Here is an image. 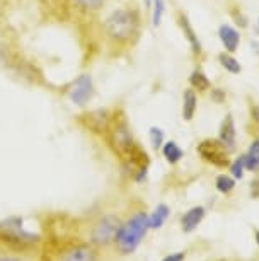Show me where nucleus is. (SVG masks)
Masks as SVG:
<instances>
[{"label": "nucleus", "mask_w": 259, "mask_h": 261, "mask_svg": "<svg viewBox=\"0 0 259 261\" xmlns=\"http://www.w3.org/2000/svg\"><path fill=\"white\" fill-rule=\"evenodd\" d=\"M0 241L11 248H31L40 243V236L34 232H27L22 227V219L19 217H9L0 222Z\"/></svg>", "instance_id": "obj_3"}, {"label": "nucleus", "mask_w": 259, "mask_h": 261, "mask_svg": "<svg viewBox=\"0 0 259 261\" xmlns=\"http://www.w3.org/2000/svg\"><path fill=\"white\" fill-rule=\"evenodd\" d=\"M256 241H257V244H259V232H256Z\"/></svg>", "instance_id": "obj_30"}, {"label": "nucleus", "mask_w": 259, "mask_h": 261, "mask_svg": "<svg viewBox=\"0 0 259 261\" xmlns=\"http://www.w3.org/2000/svg\"><path fill=\"white\" fill-rule=\"evenodd\" d=\"M176 21H178V26L181 29V33H183V36L188 39V45L191 48L193 57L196 58V60H199V58L203 57V46H202V41H199L196 31H194L193 24L189 22V17L183 11H178Z\"/></svg>", "instance_id": "obj_7"}, {"label": "nucleus", "mask_w": 259, "mask_h": 261, "mask_svg": "<svg viewBox=\"0 0 259 261\" xmlns=\"http://www.w3.org/2000/svg\"><path fill=\"white\" fill-rule=\"evenodd\" d=\"M169 206L167 205H157L155 210L152 212V215H149V227L150 229H160L164 225V222L169 217Z\"/></svg>", "instance_id": "obj_18"}, {"label": "nucleus", "mask_w": 259, "mask_h": 261, "mask_svg": "<svg viewBox=\"0 0 259 261\" xmlns=\"http://www.w3.org/2000/svg\"><path fill=\"white\" fill-rule=\"evenodd\" d=\"M218 39L223 46V51L234 55L239 50V45H241V31L237 28L231 26V24H220Z\"/></svg>", "instance_id": "obj_8"}, {"label": "nucleus", "mask_w": 259, "mask_h": 261, "mask_svg": "<svg viewBox=\"0 0 259 261\" xmlns=\"http://www.w3.org/2000/svg\"><path fill=\"white\" fill-rule=\"evenodd\" d=\"M196 150H198V154L202 155V159H205L207 162L217 167H225L231 164L228 150L223 147V144L218 139H207V140L199 142Z\"/></svg>", "instance_id": "obj_5"}, {"label": "nucleus", "mask_w": 259, "mask_h": 261, "mask_svg": "<svg viewBox=\"0 0 259 261\" xmlns=\"http://www.w3.org/2000/svg\"><path fill=\"white\" fill-rule=\"evenodd\" d=\"M149 140H150V144H152L154 150L162 149V145H164V132H162V128L150 126V130H149Z\"/></svg>", "instance_id": "obj_22"}, {"label": "nucleus", "mask_w": 259, "mask_h": 261, "mask_svg": "<svg viewBox=\"0 0 259 261\" xmlns=\"http://www.w3.org/2000/svg\"><path fill=\"white\" fill-rule=\"evenodd\" d=\"M198 110V92L188 87L183 92V108H181V115L184 121H191Z\"/></svg>", "instance_id": "obj_11"}, {"label": "nucleus", "mask_w": 259, "mask_h": 261, "mask_svg": "<svg viewBox=\"0 0 259 261\" xmlns=\"http://www.w3.org/2000/svg\"><path fill=\"white\" fill-rule=\"evenodd\" d=\"M251 115H252L254 120L259 121V108H257V106H254V108H252V110H251Z\"/></svg>", "instance_id": "obj_28"}, {"label": "nucleus", "mask_w": 259, "mask_h": 261, "mask_svg": "<svg viewBox=\"0 0 259 261\" xmlns=\"http://www.w3.org/2000/svg\"><path fill=\"white\" fill-rule=\"evenodd\" d=\"M65 261H96V253L89 246H77L65 256Z\"/></svg>", "instance_id": "obj_17"}, {"label": "nucleus", "mask_w": 259, "mask_h": 261, "mask_svg": "<svg viewBox=\"0 0 259 261\" xmlns=\"http://www.w3.org/2000/svg\"><path fill=\"white\" fill-rule=\"evenodd\" d=\"M120 230V220L113 215H106L94 225L92 229V243L106 246L111 241L116 239V234Z\"/></svg>", "instance_id": "obj_6"}, {"label": "nucleus", "mask_w": 259, "mask_h": 261, "mask_svg": "<svg viewBox=\"0 0 259 261\" xmlns=\"http://www.w3.org/2000/svg\"><path fill=\"white\" fill-rule=\"evenodd\" d=\"M149 215L145 212H136L123 225H120V230L116 234V246L123 254H130L138 248L141 239L145 238L149 230Z\"/></svg>", "instance_id": "obj_2"}, {"label": "nucleus", "mask_w": 259, "mask_h": 261, "mask_svg": "<svg viewBox=\"0 0 259 261\" xmlns=\"http://www.w3.org/2000/svg\"><path fill=\"white\" fill-rule=\"evenodd\" d=\"M215 186H217V190L222 195H228L234 188H236V181L227 174H220V176H217V179H215Z\"/></svg>", "instance_id": "obj_21"}, {"label": "nucleus", "mask_w": 259, "mask_h": 261, "mask_svg": "<svg viewBox=\"0 0 259 261\" xmlns=\"http://www.w3.org/2000/svg\"><path fill=\"white\" fill-rule=\"evenodd\" d=\"M188 82H189V87L194 89L196 92H199V94H203V92H208L213 87L212 82H210V79L207 77V73H205L199 67H196L191 72V75H189Z\"/></svg>", "instance_id": "obj_12"}, {"label": "nucleus", "mask_w": 259, "mask_h": 261, "mask_svg": "<svg viewBox=\"0 0 259 261\" xmlns=\"http://www.w3.org/2000/svg\"><path fill=\"white\" fill-rule=\"evenodd\" d=\"M164 14H165V0H152V7H150V21H152V26L155 29L162 26Z\"/></svg>", "instance_id": "obj_20"}, {"label": "nucleus", "mask_w": 259, "mask_h": 261, "mask_svg": "<svg viewBox=\"0 0 259 261\" xmlns=\"http://www.w3.org/2000/svg\"><path fill=\"white\" fill-rule=\"evenodd\" d=\"M162 154L165 157V161L169 162V164H178V162L184 157V152L183 149L176 144L174 140H169V142H164L162 145Z\"/></svg>", "instance_id": "obj_16"}, {"label": "nucleus", "mask_w": 259, "mask_h": 261, "mask_svg": "<svg viewBox=\"0 0 259 261\" xmlns=\"http://www.w3.org/2000/svg\"><path fill=\"white\" fill-rule=\"evenodd\" d=\"M246 159V169L257 172L259 171V140H252L247 149V154L244 155Z\"/></svg>", "instance_id": "obj_19"}, {"label": "nucleus", "mask_w": 259, "mask_h": 261, "mask_svg": "<svg viewBox=\"0 0 259 261\" xmlns=\"http://www.w3.org/2000/svg\"><path fill=\"white\" fill-rule=\"evenodd\" d=\"M231 16L234 17V21H236V24L239 28H247L249 26V22H247V17L244 16L242 11L239 7L236 9H231Z\"/></svg>", "instance_id": "obj_24"}, {"label": "nucleus", "mask_w": 259, "mask_h": 261, "mask_svg": "<svg viewBox=\"0 0 259 261\" xmlns=\"http://www.w3.org/2000/svg\"><path fill=\"white\" fill-rule=\"evenodd\" d=\"M210 96H212V101L217 102V105H222V102H225L227 99V94L222 87H212V89H210Z\"/></svg>", "instance_id": "obj_25"}, {"label": "nucleus", "mask_w": 259, "mask_h": 261, "mask_svg": "<svg viewBox=\"0 0 259 261\" xmlns=\"http://www.w3.org/2000/svg\"><path fill=\"white\" fill-rule=\"evenodd\" d=\"M218 63L223 70L232 73V75H237V73L242 72V65L239 63V60L232 55V53H227V51L218 53Z\"/></svg>", "instance_id": "obj_15"}, {"label": "nucleus", "mask_w": 259, "mask_h": 261, "mask_svg": "<svg viewBox=\"0 0 259 261\" xmlns=\"http://www.w3.org/2000/svg\"><path fill=\"white\" fill-rule=\"evenodd\" d=\"M236 123H234L232 115H225V118L222 120V125H220V134H218V140L222 142L223 147L232 152L236 149Z\"/></svg>", "instance_id": "obj_10"}, {"label": "nucleus", "mask_w": 259, "mask_h": 261, "mask_svg": "<svg viewBox=\"0 0 259 261\" xmlns=\"http://www.w3.org/2000/svg\"><path fill=\"white\" fill-rule=\"evenodd\" d=\"M257 24H259V21H257Z\"/></svg>", "instance_id": "obj_31"}, {"label": "nucleus", "mask_w": 259, "mask_h": 261, "mask_svg": "<svg viewBox=\"0 0 259 261\" xmlns=\"http://www.w3.org/2000/svg\"><path fill=\"white\" fill-rule=\"evenodd\" d=\"M244 169H246V159H244V155L242 157H237V159L231 164V172H232V176L236 179H242Z\"/></svg>", "instance_id": "obj_23"}, {"label": "nucleus", "mask_w": 259, "mask_h": 261, "mask_svg": "<svg viewBox=\"0 0 259 261\" xmlns=\"http://www.w3.org/2000/svg\"><path fill=\"white\" fill-rule=\"evenodd\" d=\"M251 195L254 196V198H259V178L254 179L251 183Z\"/></svg>", "instance_id": "obj_27"}, {"label": "nucleus", "mask_w": 259, "mask_h": 261, "mask_svg": "<svg viewBox=\"0 0 259 261\" xmlns=\"http://www.w3.org/2000/svg\"><path fill=\"white\" fill-rule=\"evenodd\" d=\"M70 2L80 14L94 16V14H99L106 7L107 0H70Z\"/></svg>", "instance_id": "obj_13"}, {"label": "nucleus", "mask_w": 259, "mask_h": 261, "mask_svg": "<svg viewBox=\"0 0 259 261\" xmlns=\"http://www.w3.org/2000/svg\"><path fill=\"white\" fill-rule=\"evenodd\" d=\"M184 259V253H172L169 256H165L162 261H183Z\"/></svg>", "instance_id": "obj_26"}, {"label": "nucleus", "mask_w": 259, "mask_h": 261, "mask_svg": "<svg viewBox=\"0 0 259 261\" xmlns=\"http://www.w3.org/2000/svg\"><path fill=\"white\" fill-rule=\"evenodd\" d=\"M203 217H205V208H203V206H193L191 210H188L186 214L183 215V220H181L184 232H191V230L196 229L198 224L203 220Z\"/></svg>", "instance_id": "obj_14"}, {"label": "nucleus", "mask_w": 259, "mask_h": 261, "mask_svg": "<svg viewBox=\"0 0 259 261\" xmlns=\"http://www.w3.org/2000/svg\"><path fill=\"white\" fill-rule=\"evenodd\" d=\"M65 96L72 105H75L79 108H85L96 96L94 77H92L89 72H82L80 75H77L67 86Z\"/></svg>", "instance_id": "obj_4"}, {"label": "nucleus", "mask_w": 259, "mask_h": 261, "mask_svg": "<svg viewBox=\"0 0 259 261\" xmlns=\"http://www.w3.org/2000/svg\"><path fill=\"white\" fill-rule=\"evenodd\" d=\"M0 261H21V259L14 258V256H4V258H0Z\"/></svg>", "instance_id": "obj_29"}, {"label": "nucleus", "mask_w": 259, "mask_h": 261, "mask_svg": "<svg viewBox=\"0 0 259 261\" xmlns=\"http://www.w3.org/2000/svg\"><path fill=\"white\" fill-rule=\"evenodd\" d=\"M141 14L135 7H118L102 21V38L109 46L118 50L133 48L141 36Z\"/></svg>", "instance_id": "obj_1"}, {"label": "nucleus", "mask_w": 259, "mask_h": 261, "mask_svg": "<svg viewBox=\"0 0 259 261\" xmlns=\"http://www.w3.org/2000/svg\"><path fill=\"white\" fill-rule=\"evenodd\" d=\"M85 120H87V128H89V130L96 132V134H106L107 128L111 125L113 116L106 110H96V111L87 113Z\"/></svg>", "instance_id": "obj_9"}]
</instances>
